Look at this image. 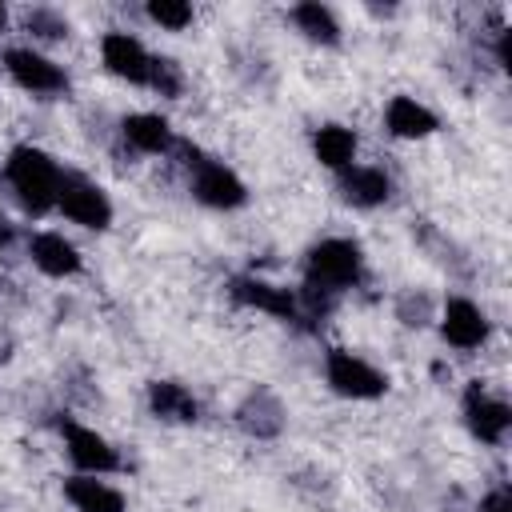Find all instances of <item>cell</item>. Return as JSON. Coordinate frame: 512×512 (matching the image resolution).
Returning <instances> with one entry per match:
<instances>
[{
  "instance_id": "obj_23",
  "label": "cell",
  "mask_w": 512,
  "mask_h": 512,
  "mask_svg": "<svg viewBox=\"0 0 512 512\" xmlns=\"http://www.w3.org/2000/svg\"><path fill=\"white\" fill-rule=\"evenodd\" d=\"M144 16H148L152 24H160V28H168V32H184V28L196 20L192 4H184V0H152V4L144 8Z\"/></svg>"
},
{
  "instance_id": "obj_21",
  "label": "cell",
  "mask_w": 512,
  "mask_h": 512,
  "mask_svg": "<svg viewBox=\"0 0 512 512\" xmlns=\"http://www.w3.org/2000/svg\"><path fill=\"white\" fill-rule=\"evenodd\" d=\"M392 312H396V320H400L404 328H428V324L436 320L440 304H436V300H432L424 288H404V292L396 296Z\"/></svg>"
},
{
  "instance_id": "obj_11",
  "label": "cell",
  "mask_w": 512,
  "mask_h": 512,
  "mask_svg": "<svg viewBox=\"0 0 512 512\" xmlns=\"http://www.w3.org/2000/svg\"><path fill=\"white\" fill-rule=\"evenodd\" d=\"M152 56L156 52H148L132 32H120V28H112V32H104L100 36V64L116 76V80H124V84H136V88H148V76H152Z\"/></svg>"
},
{
  "instance_id": "obj_13",
  "label": "cell",
  "mask_w": 512,
  "mask_h": 512,
  "mask_svg": "<svg viewBox=\"0 0 512 512\" xmlns=\"http://www.w3.org/2000/svg\"><path fill=\"white\" fill-rule=\"evenodd\" d=\"M28 260L36 272H44L48 280H72L80 268H84V256L80 248L64 236V232H32L28 236Z\"/></svg>"
},
{
  "instance_id": "obj_22",
  "label": "cell",
  "mask_w": 512,
  "mask_h": 512,
  "mask_svg": "<svg viewBox=\"0 0 512 512\" xmlns=\"http://www.w3.org/2000/svg\"><path fill=\"white\" fill-rule=\"evenodd\" d=\"M24 32L32 36V40H44V44H60V40H68V16L64 12H56V8H28L24 12Z\"/></svg>"
},
{
  "instance_id": "obj_14",
  "label": "cell",
  "mask_w": 512,
  "mask_h": 512,
  "mask_svg": "<svg viewBox=\"0 0 512 512\" xmlns=\"http://www.w3.org/2000/svg\"><path fill=\"white\" fill-rule=\"evenodd\" d=\"M336 188L344 204L364 208V212L392 200V176L376 164H348L344 172H336Z\"/></svg>"
},
{
  "instance_id": "obj_27",
  "label": "cell",
  "mask_w": 512,
  "mask_h": 512,
  "mask_svg": "<svg viewBox=\"0 0 512 512\" xmlns=\"http://www.w3.org/2000/svg\"><path fill=\"white\" fill-rule=\"evenodd\" d=\"M4 28H8V8L0 4V32H4Z\"/></svg>"
},
{
  "instance_id": "obj_6",
  "label": "cell",
  "mask_w": 512,
  "mask_h": 512,
  "mask_svg": "<svg viewBox=\"0 0 512 512\" xmlns=\"http://www.w3.org/2000/svg\"><path fill=\"white\" fill-rule=\"evenodd\" d=\"M56 212H60L64 220H72V224L88 228V232H104V228L112 224V216H116L112 196H108L96 180H88L84 172H64Z\"/></svg>"
},
{
  "instance_id": "obj_8",
  "label": "cell",
  "mask_w": 512,
  "mask_h": 512,
  "mask_svg": "<svg viewBox=\"0 0 512 512\" xmlns=\"http://www.w3.org/2000/svg\"><path fill=\"white\" fill-rule=\"evenodd\" d=\"M460 412H464V424L468 432L488 444V448H500L508 440V428H512V408L504 396H492L480 380H472L464 388V400H460Z\"/></svg>"
},
{
  "instance_id": "obj_1",
  "label": "cell",
  "mask_w": 512,
  "mask_h": 512,
  "mask_svg": "<svg viewBox=\"0 0 512 512\" xmlns=\"http://www.w3.org/2000/svg\"><path fill=\"white\" fill-rule=\"evenodd\" d=\"M4 184L28 216H48V212H56L64 168L56 164L52 152H44L36 144H12L4 156Z\"/></svg>"
},
{
  "instance_id": "obj_10",
  "label": "cell",
  "mask_w": 512,
  "mask_h": 512,
  "mask_svg": "<svg viewBox=\"0 0 512 512\" xmlns=\"http://www.w3.org/2000/svg\"><path fill=\"white\" fill-rule=\"evenodd\" d=\"M228 296L240 304V308H252V312H264L272 320H284V324H296L300 320V304H296V288H284V284H272L264 276H232L228 280Z\"/></svg>"
},
{
  "instance_id": "obj_2",
  "label": "cell",
  "mask_w": 512,
  "mask_h": 512,
  "mask_svg": "<svg viewBox=\"0 0 512 512\" xmlns=\"http://www.w3.org/2000/svg\"><path fill=\"white\" fill-rule=\"evenodd\" d=\"M364 280V252L348 236H324L304 252V280L308 288H320L328 296H344Z\"/></svg>"
},
{
  "instance_id": "obj_24",
  "label": "cell",
  "mask_w": 512,
  "mask_h": 512,
  "mask_svg": "<svg viewBox=\"0 0 512 512\" xmlns=\"http://www.w3.org/2000/svg\"><path fill=\"white\" fill-rule=\"evenodd\" d=\"M148 88L160 92V96H168V100H176V96L184 92V72H180V64H176L172 56H152Z\"/></svg>"
},
{
  "instance_id": "obj_25",
  "label": "cell",
  "mask_w": 512,
  "mask_h": 512,
  "mask_svg": "<svg viewBox=\"0 0 512 512\" xmlns=\"http://www.w3.org/2000/svg\"><path fill=\"white\" fill-rule=\"evenodd\" d=\"M476 512H512V492L508 484H496L488 496H480V508Z\"/></svg>"
},
{
  "instance_id": "obj_16",
  "label": "cell",
  "mask_w": 512,
  "mask_h": 512,
  "mask_svg": "<svg viewBox=\"0 0 512 512\" xmlns=\"http://www.w3.org/2000/svg\"><path fill=\"white\" fill-rule=\"evenodd\" d=\"M384 128L396 140H424L440 128V116L428 104H420L416 96H392L384 108Z\"/></svg>"
},
{
  "instance_id": "obj_26",
  "label": "cell",
  "mask_w": 512,
  "mask_h": 512,
  "mask_svg": "<svg viewBox=\"0 0 512 512\" xmlns=\"http://www.w3.org/2000/svg\"><path fill=\"white\" fill-rule=\"evenodd\" d=\"M12 240H16V224H12V220H8L4 212H0V252H4V248H8Z\"/></svg>"
},
{
  "instance_id": "obj_12",
  "label": "cell",
  "mask_w": 512,
  "mask_h": 512,
  "mask_svg": "<svg viewBox=\"0 0 512 512\" xmlns=\"http://www.w3.org/2000/svg\"><path fill=\"white\" fill-rule=\"evenodd\" d=\"M284 424H288V408H284V400H280L272 388H264V384L248 388L244 400L236 404V428H240L244 436H252V440H276V436L284 432Z\"/></svg>"
},
{
  "instance_id": "obj_15",
  "label": "cell",
  "mask_w": 512,
  "mask_h": 512,
  "mask_svg": "<svg viewBox=\"0 0 512 512\" xmlns=\"http://www.w3.org/2000/svg\"><path fill=\"white\" fill-rule=\"evenodd\" d=\"M120 140L136 152V156H168L176 152V132L160 112H128L120 120Z\"/></svg>"
},
{
  "instance_id": "obj_7",
  "label": "cell",
  "mask_w": 512,
  "mask_h": 512,
  "mask_svg": "<svg viewBox=\"0 0 512 512\" xmlns=\"http://www.w3.org/2000/svg\"><path fill=\"white\" fill-rule=\"evenodd\" d=\"M60 440H64V456L84 476H112V472L124 468L116 444L108 436H100L96 428L80 424V420H60Z\"/></svg>"
},
{
  "instance_id": "obj_9",
  "label": "cell",
  "mask_w": 512,
  "mask_h": 512,
  "mask_svg": "<svg viewBox=\"0 0 512 512\" xmlns=\"http://www.w3.org/2000/svg\"><path fill=\"white\" fill-rule=\"evenodd\" d=\"M436 320H440L444 344L456 348V352H476V348H484L488 336H492L488 312H484L476 300H468V296H448V300L440 304Z\"/></svg>"
},
{
  "instance_id": "obj_4",
  "label": "cell",
  "mask_w": 512,
  "mask_h": 512,
  "mask_svg": "<svg viewBox=\"0 0 512 512\" xmlns=\"http://www.w3.org/2000/svg\"><path fill=\"white\" fill-rule=\"evenodd\" d=\"M0 68L8 72V80H12L16 88H24V92L36 96V100H56V96H64L68 84H72L68 72H64L52 56H44L40 48H32V44H12V48H4Z\"/></svg>"
},
{
  "instance_id": "obj_3",
  "label": "cell",
  "mask_w": 512,
  "mask_h": 512,
  "mask_svg": "<svg viewBox=\"0 0 512 512\" xmlns=\"http://www.w3.org/2000/svg\"><path fill=\"white\" fill-rule=\"evenodd\" d=\"M176 152H184L188 160V192L204 204V208H216V212H236L248 204V184L216 156H204L196 144L188 140H176Z\"/></svg>"
},
{
  "instance_id": "obj_20",
  "label": "cell",
  "mask_w": 512,
  "mask_h": 512,
  "mask_svg": "<svg viewBox=\"0 0 512 512\" xmlns=\"http://www.w3.org/2000/svg\"><path fill=\"white\" fill-rule=\"evenodd\" d=\"M288 20H292V28H296L304 40H312V44H320V48H336L340 36H344L336 12H332L328 4H320V0H304V4L288 8Z\"/></svg>"
},
{
  "instance_id": "obj_5",
  "label": "cell",
  "mask_w": 512,
  "mask_h": 512,
  "mask_svg": "<svg viewBox=\"0 0 512 512\" xmlns=\"http://www.w3.org/2000/svg\"><path fill=\"white\" fill-rule=\"evenodd\" d=\"M324 380L344 400H380L388 392V376L372 360H364L360 352H348V348L324 352Z\"/></svg>"
},
{
  "instance_id": "obj_17",
  "label": "cell",
  "mask_w": 512,
  "mask_h": 512,
  "mask_svg": "<svg viewBox=\"0 0 512 512\" xmlns=\"http://www.w3.org/2000/svg\"><path fill=\"white\" fill-rule=\"evenodd\" d=\"M64 500L76 512H128V500L120 488H112L104 476H84V472L64 480Z\"/></svg>"
},
{
  "instance_id": "obj_19",
  "label": "cell",
  "mask_w": 512,
  "mask_h": 512,
  "mask_svg": "<svg viewBox=\"0 0 512 512\" xmlns=\"http://www.w3.org/2000/svg\"><path fill=\"white\" fill-rule=\"evenodd\" d=\"M356 148H360V140H356V132L348 128V124H320L316 132H312V156L328 168V172H344L348 164H356Z\"/></svg>"
},
{
  "instance_id": "obj_18",
  "label": "cell",
  "mask_w": 512,
  "mask_h": 512,
  "mask_svg": "<svg viewBox=\"0 0 512 512\" xmlns=\"http://www.w3.org/2000/svg\"><path fill=\"white\" fill-rule=\"evenodd\" d=\"M148 412L164 424H196L200 420V404H196L192 388H184L180 380H152L148 384Z\"/></svg>"
}]
</instances>
